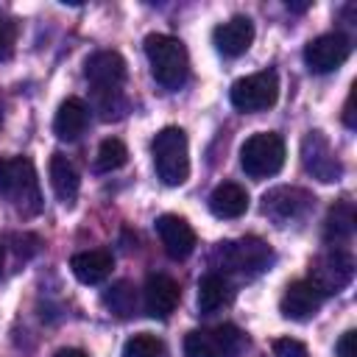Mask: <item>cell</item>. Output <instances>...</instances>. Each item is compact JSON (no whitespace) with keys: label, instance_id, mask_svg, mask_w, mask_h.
<instances>
[{"label":"cell","instance_id":"3","mask_svg":"<svg viewBox=\"0 0 357 357\" xmlns=\"http://www.w3.org/2000/svg\"><path fill=\"white\" fill-rule=\"evenodd\" d=\"M0 195H6L20 215H36L42 209L36 170L28 156L0 159Z\"/></svg>","mask_w":357,"mask_h":357},{"label":"cell","instance_id":"11","mask_svg":"<svg viewBox=\"0 0 357 357\" xmlns=\"http://www.w3.org/2000/svg\"><path fill=\"white\" fill-rule=\"evenodd\" d=\"M349 50H351V45L343 33H321L304 47V64L312 73L324 75V73L337 70L349 59Z\"/></svg>","mask_w":357,"mask_h":357},{"label":"cell","instance_id":"7","mask_svg":"<svg viewBox=\"0 0 357 357\" xmlns=\"http://www.w3.org/2000/svg\"><path fill=\"white\" fill-rule=\"evenodd\" d=\"M231 106L240 112H265L279 98V78L273 70H259L231 84Z\"/></svg>","mask_w":357,"mask_h":357},{"label":"cell","instance_id":"12","mask_svg":"<svg viewBox=\"0 0 357 357\" xmlns=\"http://www.w3.org/2000/svg\"><path fill=\"white\" fill-rule=\"evenodd\" d=\"M84 73L95 86V92H120L126 81V61L114 50H98L86 59Z\"/></svg>","mask_w":357,"mask_h":357},{"label":"cell","instance_id":"13","mask_svg":"<svg viewBox=\"0 0 357 357\" xmlns=\"http://www.w3.org/2000/svg\"><path fill=\"white\" fill-rule=\"evenodd\" d=\"M324 298H326V296H324L310 279H298V282L287 284V290H284V296H282V301H279V310H282V315L290 318V321H310V318L321 310Z\"/></svg>","mask_w":357,"mask_h":357},{"label":"cell","instance_id":"15","mask_svg":"<svg viewBox=\"0 0 357 357\" xmlns=\"http://www.w3.org/2000/svg\"><path fill=\"white\" fill-rule=\"evenodd\" d=\"M156 234H159V240H162L167 257H173V259H184V257H190L192 248H195V231H192V226H190L184 218H178V215H162V218L156 220Z\"/></svg>","mask_w":357,"mask_h":357},{"label":"cell","instance_id":"19","mask_svg":"<svg viewBox=\"0 0 357 357\" xmlns=\"http://www.w3.org/2000/svg\"><path fill=\"white\" fill-rule=\"evenodd\" d=\"M209 209H212L215 218H226V220L245 215V209H248V192H245V187H240L234 181L218 184L212 190V195H209Z\"/></svg>","mask_w":357,"mask_h":357},{"label":"cell","instance_id":"16","mask_svg":"<svg viewBox=\"0 0 357 357\" xmlns=\"http://www.w3.org/2000/svg\"><path fill=\"white\" fill-rule=\"evenodd\" d=\"M178 284L176 279H170L167 273H153L148 276L145 282V290H142V298H145V310L151 318H167L176 304H178Z\"/></svg>","mask_w":357,"mask_h":357},{"label":"cell","instance_id":"31","mask_svg":"<svg viewBox=\"0 0 357 357\" xmlns=\"http://www.w3.org/2000/svg\"><path fill=\"white\" fill-rule=\"evenodd\" d=\"M0 120H3V114H0Z\"/></svg>","mask_w":357,"mask_h":357},{"label":"cell","instance_id":"21","mask_svg":"<svg viewBox=\"0 0 357 357\" xmlns=\"http://www.w3.org/2000/svg\"><path fill=\"white\" fill-rule=\"evenodd\" d=\"M229 298H231V287L223 273L209 271L206 276H201V282H198V312L201 315H212Z\"/></svg>","mask_w":357,"mask_h":357},{"label":"cell","instance_id":"5","mask_svg":"<svg viewBox=\"0 0 357 357\" xmlns=\"http://www.w3.org/2000/svg\"><path fill=\"white\" fill-rule=\"evenodd\" d=\"M240 165L251 178L276 176L284 165V139L273 131L251 134L240 148Z\"/></svg>","mask_w":357,"mask_h":357},{"label":"cell","instance_id":"24","mask_svg":"<svg viewBox=\"0 0 357 357\" xmlns=\"http://www.w3.org/2000/svg\"><path fill=\"white\" fill-rule=\"evenodd\" d=\"M159 351H162V340L148 332L128 337L123 346V357H159Z\"/></svg>","mask_w":357,"mask_h":357},{"label":"cell","instance_id":"30","mask_svg":"<svg viewBox=\"0 0 357 357\" xmlns=\"http://www.w3.org/2000/svg\"><path fill=\"white\" fill-rule=\"evenodd\" d=\"M3 262H6V254H3V245H0V273H3Z\"/></svg>","mask_w":357,"mask_h":357},{"label":"cell","instance_id":"4","mask_svg":"<svg viewBox=\"0 0 357 357\" xmlns=\"http://www.w3.org/2000/svg\"><path fill=\"white\" fill-rule=\"evenodd\" d=\"M151 153H153L156 176L167 187H178V184L187 181V176H190V145H187V134L178 126L162 128L151 142Z\"/></svg>","mask_w":357,"mask_h":357},{"label":"cell","instance_id":"8","mask_svg":"<svg viewBox=\"0 0 357 357\" xmlns=\"http://www.w3.org/2000/svg\"><path fill=\"white\" fill-rule=\"evenodd\" d=\"M351 273H354V259H351V254L343 251V248H337V245H332L326 254H321V257L312 262V268H310V282H312L324 296H329V293L343 290V287L351 282Z\"/></svg>","mask_w":357,"mask_h":357},{"label":"cell","instance_id":"28","mask_svg":"<svg viewBox=\"0 0 357 357\" xmlns=\"http://www.w3.org/2000/svg\"><path fill=\"white\" fill-rule=\"evenodd\" d=\"M337 357H354V332H346L337 340Z\"/></svg>","mask_w":357,"mask_h":357},{"label":"cell","instance_id":"18","mask_svg":"<svg viewBox=\"0 0 357 357\" xmlns=\"http://www.w3.org/2000/svg\"><path fill=\"white\" fill-rule=\"evenodd\" d=\"M70 268L75 273L78 282L84 284H100L103 279H109L112 268H114V257L103 248H92V251H81L70 259Z\"/></svg>","mask_w":357,"mask_h":357},{"label":"cell","instance_id":"17","mask_svg":"<svg viewBox=\"0 0 357 357\" xmlns=\"http://www.w3.org/2000/svg\"><path fill=\"white\" fill-rule=\"evenodd\" d=\"M86 123H89V106L81 98H67V100H61V106L53 117V131L59 139L73 142L86 131Z\"/></svg>","mask_w":357,"mask_h":357},{"label":"cell","instance_id":"22","mask_svg":"<svg viewBox=\"0 0 357 357\" xmlns=\"http://www.w3.org/2000/svg\"><path fill=\"white\" fill-rule=\"evenodd\" d=\"M126 159H128V151H126L123 139H117V137H109V139H103V142L98 145L95 170H98V173H112V170L123 167V165H126Z\"/></svg>","mask_w":357,"mask_h":357},{"label":"cell","instance_id":"29","mask_svg":"<svg viewBox=\"0 0 357 357\" xmlns=\"http://www.w3.org/2000/svg\"><path fill=\"white\" fill-rule=\"evenodd\" d=\"M56 357H86V351H81V349H59Z\"/></svg>","mask_w":357,"mask_h":357},{"label":"cell","instance_id":"1","mask_svg":"<svg viewBox=\"0 0 357 357\" xmlns=\"http://www.w3.org/2000/svg\"><path fill=\"white\" fill-rule=\"evenodd\" d=\"M145 56H148L151 75L156 78V84H162L165 89L184 86V81L190 75V56H187V47L181 45V39H176L170 33H148Z\"/></svg>","mask_w":357,"mask_h":357},{"label":"cell","instance_id":"14","mask_svg":"<svg viewBox=\"0 0 357 357\" xmlns=\"http://www.w3.org/2000/svg\"><path fill=\"white\" fill-rule=\"evenodd\" d=\"M212 42H215V47H218L223 56L237 59V56H243V53L251 47V42H254V22H251L248 17H231V20L220 22V25L212 31Z\"/></svg>","mask_w":357,"mask_h":357},{"label":"cell","instance_id":"2","mask_svg":"<svg viewBox=\"0 0 357 357\" xmlns=\"http://www.w3.org/2000/svg\"><path fill=\"white\" fill-rule=\"evenodd\" d=\"M273 259V251L259 240V237H240V240H226V243H218L215 251H212V265L218 268L215 273L223 271L226 273H234V276H257L262 273Z\"/></svg>","mask_w":357,"mask_h":357},{"label":"cell","instance_id":"20","mask_svg":"<svg viewBox=\"0 0 357 357\" xmlns=\"http://www.w3.org/2000/svg\"><path fill=\"white\" fill-rule=\"evenodd\" d=\"M50 184H53V192L59 195L61 204H67V206L75 204L81 178H78L75 165L67 156H61V153H53L50 156Z\"/></svg>","mask_w":357,"mask_h":357},{"label":"cell","instance_id":"23","mask_svg":"<svg viewBox=\"0 0 357 357\" xmlns=\"http://www.w3.org/2000/svg\"><path fill=\"white\" fill-rule=\"evenodd\" d=\"M351 229H354V209L349 201L332 206L329 218H326V240H332V245L337 240H346L351 237Z\"/></svg>","mask_w":357,"mask_h":357},{"label":"cell","instance_id":"25","mask_svg":"<svg viewBox=\"0 0 357 357\" xmlns=\"http://www.w3.org/2000/svg\"><path fill=\"white\" fill-rule=\"evenodd\" d=\"M103 301H106L117 315H131V312H134V304H137L134 290H131L128 282H117V284L112 287V293H106Z\"/></svg>","mask_w":357,"mask_h":357},{"label":"cell","instance_id":"6","mask_svg":"<svg viewBox=\"0 0 357 357\" xmlns=\"http://www.w3.org/2000/svg\"><path fill=\"white\" fill-rule=\"evenodd\" d=\"M245 349V335L234 324L218 329H195L184 337V357H237Z\"/></svg>","mask_w":357,"mask_h":357},{"label":"cell","instance_id":"9","mask_svg":"<svg viewBox=\"0 0 357 357\" xmlns=\"http://www.w3.org/2000/svg\"><path fill=\"white\" fill-rule=\"evenodd\" d=\"M301 162L304 170L310 176H315L318 181H337L343 173V165L335 153V148L329 145V139L321 131H310L301 139Z\"/></svg>","mask_w":357,"mask_h":357},{"label":"cell","instance_id":"26","mask_svg":"<svg viewBox=\"0 0 357 357\" xmlns=\"http://www.w3.org/2000/svg\"><path fill=\"white\" fill-rule=\"evenodd\" d=\"M271 349H273L276 357H310L307 346L301 340H296V337H276L271 343Z\"/></svg>","mask_w":357,"mask_h":357},{"label":"cell","instance_id":"27","mask_svg":"<svg viewBox=\"0 0 357 357\" xmlns=\"http://www.w3.org/2000/svg\"><path fill=\"white\" fill-rule=\"evenodd\" d=\"M14 42H17V25L0 14V61L11 59L14 53Z\"/></svg>","mask_w":357,"mask_h":357},{"label":"cell","instance_id":"10","mask_svg":"<svg viewBox=\"0 0 357 357\" xmlns=\"http://www.w3.org/2000/svg\"><path fill=\"white\" fill-rule=\"evenodd\" d=\"M310 206H312V195L301 187H273L271 192L262 195V212L273 218L279 226L304 218Z\"/></svg>","mask_w":357,"mask_h":357}]
</instances>
